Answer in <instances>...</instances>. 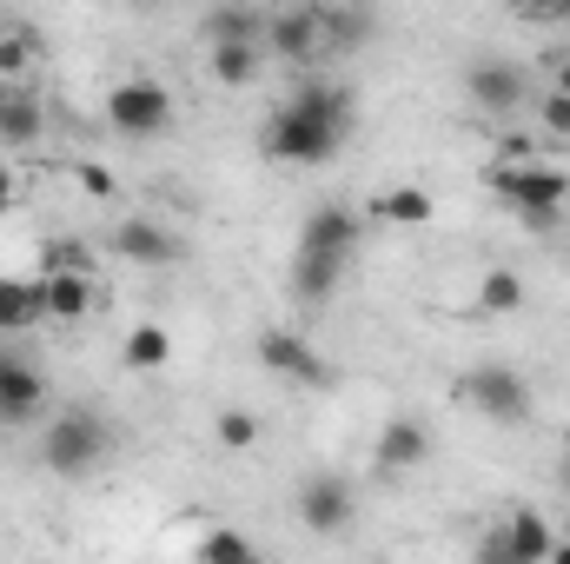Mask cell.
<instances>
[{"instance_id": "1", "label": "cell", "mask_w": 570, "mask_h": 564, "mask_svg": "<svg viewBox=\"0 0 570 564\" xmlns=\"http://www.w3.org/2000/svg\"><path fill=\"white\" fill-rule=\"evenodd\" d=\"M352 127H358V100L345 80H298L273 107L259 146H266V159H285V166H325L352 140Z\"/></svg>"}, {"instance_id": "2", "label": "cell", "mask_w": 570, "mask_h": 564, "mask_svg": "<svg viewBox=\"0 0 570 564\" xmlns=\"http://www.w3.org/2000/svg\"><path fill=\"white\" fill-rule=\"evenodd\" d=\"M484 186H491L531 233H551V226L564 220L570 179L558 166H544V159H491V166H484Z\"/></svg>"}, {"instance_id": "3", "label": "cell", "mask_w": 570, "mask_h": 564, "mask_svg": "<svg viewBox=\"0 0 570 564\" xmlns=\"http://www.w3.org/2000/svg\"><path fill=\"white\" fill-rule=\"evenodd\" d=\"M107 451H114V425H107L100 406H67L40 431V465L53 478H94L107 465Z\"/></svg>"}, {"instance_id": "4", "label": "cell", "mask_w": 570, "mask_h": 564, "mask_svg": "<svg viewBox=\"0 0 570 564\" xmlns=\"http://www.w3.org/2000/svg\"><path fill=\"white\" fill-rule=\"evenodd\" d=\"M458 406H471L478 419L491 425H524L531 419V379L518 372V366H471L464 379H458Z\"/></svg>"}, {"instance_id": "5", "label": "cell", "mask_w": 570, "mask_h": 564, "mask_svg": "<svg viewBox=\"0 0 570 564\" xmlns=\"http://www.w3.org/2000/svg\"><path fill=\"white\" fill-rule=\"evenodd\" d=\"M259 366L285 379V386H298V392H332L338 386V372H332V359L312 346V339H298V332H259Z\"/></svg>"}, {"instance_id": "6", "label": "cell", "mask_w": 570, "mask_h": 564, "mask_svg": "<svg viewBox=\"0 0 570 564\" xmlns=\"http://www.w3.org/2000/svg\"><path fill=\"white\" fill-rule=\"evenodd\" d=\"M107 120H114V134H127V140H159V134L173 127V94H166L159 80H120V87L107 94Z\"/></svg>"}, {"instance_id": "7", "label": "cell", "mask_w": 570, "mask_h": 564, "mask_svg": "<svg viewBox=\"0 0 570 564\" xmlns=\"http://www.w3.org/2000/svg\"><path fill=\"white\" fill-rule=\"evenodd\" d=\"M464 100H471L478 114L504 120V114H518V107L531 100V74H524L518 60L484 54V60H471V67H464Z\"/></svg>"}, {"instance_id": "8", "label": "cell", "mask_w": 570, "mask_h": 564, "mask_svg": "<svg viewBox=\"0 0 570 564\" xmlns=\"http://www.w3.org/2000/svg\"><path fill=\"white\" fill-rule=\"evenodd\" d=\"M292 512H298V525H305L312 538H338V532L352 525V512H358V492H352V478H338V471H312V478L298 485Z\"/></svg>"}, {"instance_id": "9", "label": "cell", "mask_w": 570, "mask_h": 564, "mask_svg": "<svg viewBox=\"0 0 570 564\" xmlns=\"http://www.w3.org/2000/svg\"><path fill=\"white\" fill-rule=\"evenodd\" d=\"M40 412H47V372L20 346H0V425H33Z\"/></svg>"}, {"instance_id": "10", "label": "cell", "mask_w": 570, "mask_h": 564, "mask_svg": "<svg viewBox=\"0 0 570 564\" xmlns=\"http://www.w3.org/2000/svg\"><path fill=\"white\" fill-rule=\"evenodd\" d=\"M266 47L292 60V67H318V60H332V47H325V7L312 0V7H292V13H273L266 20Z\"/></svg>"}, {"instance_id": "11", "label": "cell", "mask_w": 570, "mask_h": 564, "mask_svg": "<svg viewBox=\"0 0 570 564\" xmlns=\"http://www.w3.org/2000/svg\"><path fill=\"white\" fill-rule=\"evenodd\" d=\"M551 545H558V532L544 525V512L518 505V512L504 518V532H491V538L478 545V558H491V564H544L551 558Z\"/></svg>"}, {"instance_id": "12", "label": "cell", "mask_w": 570, "mask_h": 564, "mask_svg": "<svg viewBox=\"0 0 570 564\" xmlns=\"http://www.w3.org/2000/svg\"><path fill=\"white\" fill-rule=\"evenodd\" d=\"M358 233H365V220H358L352 206L325 200V206H312V213H305V226H298V253H325V260L352 266V253H358Z\"/></svg>"}, {"instance_id": "13", "label": "cell", "mask_w": 570, "mask_h": 564, "mask_svg": "<svg viewBox=\"0 0 570 564\" xmlns=\"http://www.w3.org/2000/svg\"><path fill=\"white\" fill-rule=\"evenodd\" d=\"M114 253L134 260V266H179L186 260V240L159 220H120L114 226Z\"/></svg>"}, {"instance_id": "14", "label": "cell", "mask_w": 570, "mask_h": 564, "mask_svg": "<svg viewBox=\"0 0 570 564\" xmlns=\"http://www.w3.org/2000/svg\"><path fill=\"white\" fill-rule=\"evenodd\" d=\"M0 140L7 146L47 140V107L33 100V80H0Z\"/></svg>"}, {"instance_id": "15", "label": "cell", "mask_w": 570, "mask_h": 564, "mask_svg": "<svg viewBox=\"0 0 570 564\" xmlns=\"http://www.w3.org/2000/svg\"><path fill=\"white\" fill-rule=\"evenodd\" d=\"M40 319H47V280L0 273V332H7V339H27Z\"/></svg>"}, {"instance_id": "16", "label": "cell", "mask_w": 570, "mask_h": 564, "mask_svg": "<svg viewBox=\"0 0 570 564\" xmlns=\"http://www.w3.org/2000/svg\"><path fill=\"white\" fill-rule=\"evenodd\" d=\"M372 458H379L385 471H419V465L431 458V431L419 419H405V412H399V419H385L379 445H372Z\"/></svg>"}, {"instance_id": "17", "label": "cell", "mask_w": 570, "mask_h": 564, "mask_svg": "<svg viewBox=\"0 0 570 564\" xmlns=\"http://www.w3.org/2000/svg\"><path fill=\"white\" fill-rule=\"evenodd\" d=\"M372 33H379V7H372V0H338V7H325V47H332V60L372 47Z\"/></svg>"}, {"instance_id": "18", "label": "cell", "mask_w": 570, "mask_h": 564, "mask_svg": "<svg viewBox=\"0 0 570 564\" xmlns=\"http://www.w3.org/2000/svg\"><path fill=\"white\" fill-rule=\"evenodd\" d=\"M338 280H345V266H338V260H325V253H292L285 285H292V299H298V305H325V299L338 292Z\"/></svg>"}, {"instance_id": "19", "label": "cell", "mask_w": 570, "mask_h": 564, "mask_svg": "<svg viewBox=\"0 0 570 564\" xmlns=\"http://www.w3.org/2000/svg\"><path fill=\"white\" fill-rule=\"evenodd\" d=\"M47 67V40H40V27H0V80H33Z\"/></svg>"}, {"instance_id": "20", "label": "cell", "mask_w": 570, "mask_h": 564, "mask_svg": "<svg viewBox=\"0 0 570 564\" xmlns=\"http://www.w3.org/2000/svg\"><path fill=\"white\" fill-rule=\"evenodd\" d=\"M266 67V40H213V80L219 87H253Z\"/></svg>"}, {"instance_id": "21", "label": "cell", "mask_w": 570, "mask_h": 564, "mask_svg": "<svg viewBox=\"0 0 570 564\" xmlns=\"http://www.w3.org/2000/svg\"><path fill=\"white\" fill-rule=\"evenodd\" d=\"M40 280H47V319H87L100 299L94 273H40Z\"/></svg>"}, {"instance_id": "22", "label": "cell", "mask_w": 570, "mask_h": 564, "mask_svg": "<svg viewBox=\"0 0 570 564\" xmlns=\"http://www.w3.org/2000/svg\"><path fill=\"white\" fill-rule=\"evenodd\" d=\"M199 33H206V47L213 40H266V13H253V7H233V0H219L206 20H199Z\"/></svg>"}, {"instance_id": "23", "label": "cell", "mask_w": 570, "mask_h": 564, "mask_svg": "<svg viewBox=\"0 0 570 564\" xmlns=\"http://www.w3.org/2000/svg\"><path fill=\"white\" fill-rule=\"evenodd\" d=\"M372 213H379L385 226H425L431 220V193L425 186H392V193L372 200Z\"/></svg>"}, {"instance_id": "24", "label": "cell", "mask_w": 570, "mask_h": 564, "mask_svg": "<svg viewBox=\"0 0 570 564\" xmlns=\"http://www.w3.org/2000/svg\"><path fill=\"white\" fill-rule=\"evenodd\" d=\"M166 359H173L166 325H134V332H127V366H134V372H159Z\"/></svg>"}, {"instance_id": "25", "label": "cell", "mask_w": 570, "mask_h": 564, "mask_svg": "<svg viewBox=\"0 0 570 564\" xmlns=\"http://www.w3.org/2000/svg\"><path fill=\"white\" fill-rule=\"evenodd\" d=\"M478 299H484V312H518L524 305V280L518 273H484Z\"/></svg>"}, {"instance_id": "26", "label": "cell", "mask_w": 570, "mask_h": 564, "mask_svg": "<svg viewBox=\"0 0 570 564\" xmlns=\"http://www.w3.org/2000/svg\"><path fill=\"white\" fill-rule=\"evenodd\" d=\"M199 558L206 564H246L253 558V538L246 532H206L199 538Z\"/></svg>"}, {"instance_id": "27", "label": "cell", "mask_w": 570, "mask_h": 564, "mask_svg": "<svg viewBox=\"0 0 570 564\" xmlns=\"http://www.w3.org/2000/svg\"><path fill=\"white\" fill-rule=\"evenodd\" d=\"M213 431H219L226 451H253V445H259V419H253V412H219Z\"/></svg>"}, {"instance_id": "28", "label": "cell", "mask_w": 570, "mask_h": 564, "mask_svg": "<svg viewBox=\"0 0 570 564\" xmlns=\"http://www.w3.org/2000/svg\"><path fill=\"white\" fill-rule=\"evenodd\" d=\"M47 273H94V253L80 240H47Z\"/></svg>"}, {"instance_id": "29", "label": "cell", "mask_w": 570, "mask_h": 564, "mask_svg": "<svg viewBox=\"0 0 570 564\" xmlns=\"http://www.w3.org/2000/svg\"><path fill=\"white\" fill-rule=\"evenodd\" d=\"M538 114H544V127H551V140H570V94H564V87H551V94L538 100Z\"/></svg>"}, {"instance_id": "30", "label": "cell", "mask_w": 570, "mask_h": 564, "mask_svg": "<svg viewBox=\"0 0 570 564\" xmlns=\"http://www.w3.org/2000/svg\"><path fill=\"white\" fill-rule=\"evenodd\" d=\"M498 153H504V159H531V153H538V140H531V134H504V140H498Z\"/></svg>"}, {"instance_id": "31", "label": "cell", "mask_w": 570, "mask_h": 564, "mask_svg": "<svg viewBox=\"0 0 570 564\" xmlns=\"http://www.w3.org/2000/svg\"><path fill=\"white\" fill-rule=\"evenodd\" d=\"M524 13H538V20H570V0H524Z\"/></svg>"}, {"instance_id": "32", "label": "cell", "mask_w": 570, "mask_h": 564, "mask_svg": "<svg viewBox=\"0 0 570 564\" xmlns=\"http://www.w3.org/2000/svg\"><path fill=\"white\" fill-rule=\"evenodd\" d=\"M13 193H20V186H13V173H7V166H0V213H7V206H13Z\"/></svg>"}, {"instance_id": "33", "label": "cell", "mask_w": 570, "mask_h": 564, "mask_svg": "<svg viewBox=\"0 0 570 564\" xmlns=\"http://www.w3.org/2000/svg\"><path fill=\"white\" fill-rule=\"evenodd\" d=\"M551 87H564V94H570V54L558 60V67H551Z\"/></svg>"}, {"instance_id": "34", "label": "cell", "mask_w": 570, "mask_h": 564, "mask_svg": "<svg viewBox=\"0 0 570 564\" xmlns=\"http://www.w3.org/2000/svg\"><path fill=\"white\" fill-rule=\"evenodd\" d=\"M558 485H564V492H570V451H564V458H558Z\"/></svg>"}]
</instances>
